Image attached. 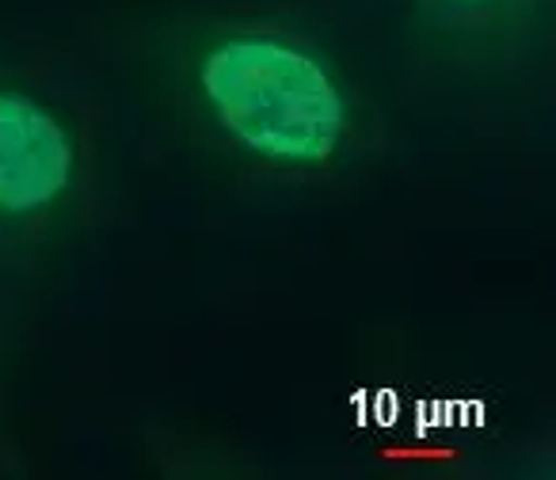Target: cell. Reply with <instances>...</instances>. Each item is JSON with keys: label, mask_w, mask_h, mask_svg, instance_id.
<instances>
[{"label": "cell", "mask_w": 556, "mask_h": 480, "mask_svg": "<svg viewBox=\"0 0 556 480\" xmlns=\"http://www.w3.org/2000/svg\"><path fill=\"white\" fill-rule=\"evenodd\" d=\"M77 146L65 123L35 96L0 88V214L50 210L73 184Z\"/></svg>", "instance_id": "obj_2"}, {"label": "cell", "mask_w": 556, "mask_h": 480, "mask_svg": "<svg viewBox=\"0 0 556 480\" xmlns=\"http://www.w3.org/2000/svg\"><path fill=\"white\" fill-rule=\"evenodd\" d=\"M427 4L439 12L442 24L484 31V27H495L507 16H515L526 0H427Z\"/></svg>", "instance_id": "obj_3"}, {"label": "cell", "mask_w": 556, "mask_h": 480, "mask_svg": "<svg viewBox=\"0 0 556 480\" xmlns=\"http://www.w3.org/2000/svg\"><path fill=\"white\" fill-rule=\"evenodd\" d=\"M194 92L214 126L275 168H325L351 130L325 58L275 31H222L194 58Z\"/></svg>", "instance_id": "obj_1"}]
</instances>
